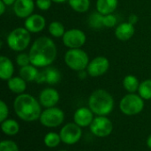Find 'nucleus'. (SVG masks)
<instances>
[{"instance_id":"21","label":"nucleus","mask_w":151,"mask_h":151,"mask_svg":"<svg viewBox=\"0 0 151 151\" xmlns=\"http://www.w3.org/2000/svg\"><path fill=\"white\" fill-rule=\"evenodd\" d=\"M1 130L7 136H15L20 130V126L18 121L12 119H7L1 122Z\"/></svg>"},{"instance_id":"25","label":"nucleus","mask_w":151,"mask_h":151,"mask_svg":"<svg viewBox=\"0 0 151 151\" xmlns=\"http://www.w3.org/2000/svg\"><path fill=\"white\" fill-rule=\"evenodd\" d=\"M68 4L73 11L82 13L89 9L90 0H68Z\"/></svg>"},{"instance_id":"39","label":"nucleus","mask_w":151,"mask_h":151,"mask_svg":"<svg viewBox=\"0 0 151 151\" xmlns=\"http://www.w3.org/2000/svg\"><path fill=\"white\" fill-rule=\"evenodd\" d=\"M58 151H69V150H60Z\"/></svg>"},{"instance_id":"16","label":"nucleus","mask_w":151,"mask_h":151,"mask_svg":"<svg viewBox=\"0 0 151 151\" xmlns=\"http://www.w3.org/2000/svg\"><path fill=\"white\" fill-rule=\"evenodd\" d=\"M25 28L30 33H39L42 31L46 26L45 18L40 14H31L25 20Z\"/></svg>"},{"instance_id":"24","label":"nucleus","mask_w":151,"mask_h":151,"mask_svg":"<svg viewBox=\"0 0 151 151\" xmlns=\"http://www.w3.org/2000/svg\"><path fill=\"white\" fill-rule=\"evenodd\" d=\"M62 142L59 133H56V132H49L44 135L43 138V143L47 148L50 149H55L58 146H59V144Z\"/></svg>"},{"instance_id":"29","label":"nucleus","mask_w":151,"mask_h":151,"mask_svg":"<svg viewBox=\"0 0 151 151\" xmlns=\"http://www.w3.org/2000/svg\"><path fill=\"white\" fill-rule=\"evenodd\" d=\"M0 151H19V149L14 141L3 140L0 142Z\"/></svg>"},{"instance_id":"11","label":"nucleus","mask_w":151,"mask_h":151,"mask_svg":"<svg viewBox=\"0 0 151 151\" xmlns=\"http://www.w3.org/2000/svg\"><path fill=\"white\" fill-rule=\"evenodd\" d=\"M109 67V60L104 56H99L96 57L91 61H89V64L87 67V73L90 77L96 78L106 73Z\"/></svg>"},{"instance_id":"27","label":"nucleus","mask_w":151,"mask_h":151,"mask_svg":"<svg viewBox=\"0 0 151 151\" xmlns=\"http://www.w3.org/2000/svg\"><path fill=\"white\" fill-rule=\"evenodd\" d=\"M138 95L143 100H151V79L145 80L140 83Z\"/></svg>"},{"instance_id":"34","label":"nucleus","mask_w":151,"mask_h":151,"mask_svg":"<svg viewBox=\"0 0 151 151\" xmlns=\"http://www.w3.org/2000/svg\"><path fill=\"white\" fill-rule=\"evenodd\" d=\"M138 20H139V18H138V16H137L136 14H134V13H132V14L128 17V22L131 23V24H133V25H135V24L138 22Z\"/></svg>"},{"instance_id":"33","label":"nucleus","mask_w":151,"mask_h":151,"mask_svg":"<svg viewBox=\"0 0 151 151\" xmlns=\"http://www.w3.org/2000/svg\"><path fill=\"white\" fill-rule=\"evenodd\" d=\"M51 0H35V4L41 11L49 10L51 6Z\"/></svg>"},{"instance_id":"38","label":"nucleus","mask_w":151,"mask_h":151,"mask_svg":"<svg viewBox=\"0 0 151 151\" xmlns=\"http://www.w3.org/2000/svg\"><path fill=\"white\" fill-rule=\"evenodd\" d=\"M51 1L54 2V3H57V4H62V3H65V2H66L68 0H51Z\"/></svg>"},{"instance_id":"5","label":"nucleus","mask_w":151,"mask_h":151,"mask_svg":"<svg viewBox=\"0 0 151 151\" xmlns=\"http://www.w3.org/2000/svg\"><path fill=\"white\" fill-rule=\"evenodd\" d=\"M31 41L30 32L25 27H17L10 32L6 38L9 48L14 51L25 50Z\"/></svg>"},{"instance_id":"30","label":"nucleus","mask_w":151,"mask_h":151,"mask_svg":"<svg viewBox=\"0 0 151 151\" xmlns=\"http://www.w3.org/2000/svg\"><path fill=\"white\" fill-rule=\"evenodd\" d=\"M16 63L19 66L23 67L26 65H28L31 64L30 62V58H29V54H26V53H19L17 58H16Z\"/></svg>"},{"instance_id":"17","label":"nucleus","mask_w":151,"mask_h":151,"mask_svg":"<svg viewBox=\"0 0 151 151\" xmlns=\"http://www.w3.org/2000/svg\"><path fill=\"white\" fill-rule=\"evenodd\" d=\"M135 29L134 25L127 22H123L119 24L115 29V35L119 41H127L133 37Z\"/></svg>"},{"instance_id":"4","label":"nucleus","mask_w":151,"mask_h":151,"mask_svg":"<svg viewBox=\"0 0 151 151\" xmlns=\"http://www.w3.org/2000/svg\"><path fill=\"white\" fill-rule=\"evenodd\" d=\"M144 101L138 94L128 93L120 100L119 110L126 116L138 115L144 109Z\"/></svg>"},{"instance_id":"19","label":"nucleus","mask_w":151,"mask_h":151,"mask_svg":"<svg viewBox=\"0 0 151 151\" xmlns=\"http://www.w3.org/2000/svg\"><path fill=\"white\" fill-rule=\"evenodd\" d=\"M7 86L11 92L16 95H20L27 89V81L20 76H13L7 81Z\"/></svg>"},{"instance_id":"32","label":"nucleus","mask_w":151,"mask_h":151,"mask_svg":"<svg viewBox=\"0 0 151 151\" xmlns=\"http://www.w3.org/2000/svg\"><path fill=\"white\" fill-rule=\"evenodd\" d=\"M9 116V107L3 100L0 101V122L7 119Z\"/></svg>"},{"instance_id":"18","label":"nucleus","mask_w":151,"mask_h":151,"mask_svg":"<svg viewBox=\"0 0 151 151\" xmlns=\"http://www.w3.org/2000/svg\"><path fill=\"white\" fill-rule=\"evenodd\" d=\"M14 66L10 58L5 56L0 57V78L3 81H8L13 77Z\"/></svg>"},{"instance_id":"20","label":"nucleus","mask_w":151,"mask_h":151,"mask_svg":"<svg viewBox=\"0 0 151 151\" xmlns=\"http://www.w3.org/2000/svg\"><path fill=\"white\" fill-rule=\"evenodd\" d=\"M119 4L118 0H96V11L101 14H111L117 9Z\"/></svg>"},{"instance_id":"6","label":"nucleus","mask_w":151,"mask_h":151,"mask_svg":"<svg viewBox=\"0 0 151 151\" xmlns=\"http://www.w3.org/2000/svg\"><path fill=\"white\" fill-rule=\"evenodd\" d=\"M65 62L70 69L80 72L87 69L89 59L88 54L81 48L69 49L65 55Z\"/></svg>"},{"instance_id":"13","label":"nucleus","mask_w":151,"mask_h":151,"mask_svg":"<svg viewBox=\"0 0 151 151\" xmlns=\"http://www.w3.org/2000/svg\"><path fill=\"white\" fill-rule=\"evenodd\" d=\"M96 115L89 109V107H80L73 113V122L81 128L89 127L92 124Z\"/></svg>"},{"instance_id":"31","label":"nucleus","mask_w":151,"mask_h":151,"mask_svg":"<svg viewBox=\"0 0 151 151\" xmlns=\"http://www.w3.org/2000/svg\"><path fill=\"white\" fill-rule=\"evenodd\" d=\"M117 17L114 14L104 15V27H113L117 24Z\"/></svg>"},{"instance_id":"10","label":"nucleus","mask_w":151,"mask_h":151,"mask_svg":"<svg viewBox=\"0 0 151 151\" xmlns=\"http://www.w3.org/2000/svg\"><path fill=\"white\" fill-rule=\"evenodd\" d=\"M85 33L78 28H73L65 31L62 37L63 43L69 49H79L86 42Z\"/></svg>"},{"instance_id":"7","label":"nucleus","mask_w":151,"mask_h":151,"mask_svg":"<svg viewBox=\"0 0 151 151\" xmlns=\"http://www.w3.org/2000/svg\"><path fill=\"white\" fill-rule=\"evenodd\" d=\"M65 121V112L60 108L55 106L42 110L39 122L47 128H57L63 125Z\"/></svg>"},{"instance_id":"9","label":"nucleus","mask_w":151,"mask_h":151,"mask_svg":"<svg viewBox=\"0 0 151 151\" xmlns=\"http://www.w3.org/2000/svg\"><path fill=\"white\" fill-rule=\"evenodd\" d=\"M59 135L62 143L65 145H74L80 142L82 137V129L74 122H69L65 124L60 131Z\"/></svg>"},{"instance_id":"26","label":"nucleus","mask_w":151,"mask_h":151,"mask_svg":"<svg viewBox=\"0 0 151 151\" xmlns=\"http://www.w3.org/2000/svg\"><path fill=\"white\" fill-rule=\"evenodd\" d=\"M88 26L94 29H100L104 27V14H101L97 11L90 14L88 17Z\"/></svg>"},{"instance_id":"8","label":"nucleus","mask_w":151,"mask_h":151,"mask_svg":"<svg viewBox=\"0 0 151 151\" xmlns=\"http://www.w3.org/2000/svg\"><path fill=\"white\" fill-rule=\"evenodd\" d=\"M113 123L107 116H96L89 127L91 134L98 138H106L113 132Z\"/></svg>"},{"instance_id":"14","label":"nucleus","mask_w":151,"mask_h":151,"mask_svg":"<svg viewBox=\"0 0 151 151\" xmlns=\"http://www.w3.org/2000/svg\"><path fill=\"white\" fill-rule=\"evenodd\" d=\"M61 81V73L60 72L54 67H45V69L42 72H39L38 76L36 78L35 82L41 83H47L50 85L58 84Z\"/></svg>"},{"instance_id":"15","label":"nucleus","mask_w":151,"mask_h":151,"mask_svg":"<svg viewBox=\"0 0 151 151\" xmlns=\"http://www.w3.org/2000/svg\"><path fill=\"white\" fill-rule=\"evenodd\" d=\"M34 9V0H16L13 4V12L15 15L21 19H27L33 14Z\"/></svg>"},{"instance_id":"3","label":"nucleus","mask_w":151,"mask_h":151,"mask_svg":"<svg viewBox=\"0 0 151 151\" xmlns=\"http://www.w3.org/2000/svg\"><path fill=\"white\" fill-rule=\"evenodd\" d=\"M88 106L96 116H108L114 109V99L108 91L99 88L90 94Z\"/></svg>"},{"instance_id":"2","label":"nucleus","mask_w":151,"mask_h":151,"mask_svg":"<svg viewBox=\"0 0 151 151\" xmlns=\"http://www.w3.org/2000/svg\"><path fill=\"white\" fill-rule=\"evenodd\" d=\"M39 101L29 94L18 95L13 101V110L16 116L25 122L39 120L42 111Z\"/></svg>"},{"instance_id":"35","label":"nucleus","mask_w":151,"mask_h":151,"mask_svg":"<svg viewBox=\"0 0 151 151\" xmlns=\"http://www.w3.org/2000/svg\"><path fill=\"white\" fill-rule=\"evenodd\" d=\"M6 6H7V5H6L2 0H0V14H1V15H3V14L4 13Z\"/></svg>"},{"instance_id":"1","label":"nucleus","mask_w":151,"mask_h":151,"mask_svg":"<svg viewBox=\"0 0 151 151\" xmlns=\"http://www.w3.org/2000/svg\"><path fill=\"white\" fill-rule=\"evenodd\" d=\"M57 53L55 42L50 37L41 36L33 42L28 54L33 65L45 68L55 61Z\"/></svg>"},{"instance_id":"28","label":"nucleus","mask_w":151,"mask_h":151,"mask_svg":"<svg viewBox=\"0 0 151 151\" xmlns=\"http://www.w3.org/2000/svg\"><path fill=\"white\" fill-rule=\"evenodd\" d=\"M48 30H49V33L53 37H57V38L63 37V35L65 33L64 25L59 21H52L49 25Z\"/></svg>"},{"instance_id":"12","label":"nucleus","mask_w":151,"mask_h":151,"mask_svg":"<svg viewBox=\"0 0 151 151\" xmlns=\"http://www.w3.org/2000/svg\"><path fill=\"white\" fill-rule=\"evenodd\" d=\"M60 100V95L58 91L53 88H46L42 89L38 97V101L42 108H51L57 106Z\"/></svg>"},{"instance_id":"36","label":"nucleus","mask_w":151,"mask_h":151,"mask_svg":"<svg viewBox=\"0 0 151 151\" xmlns=\"http://www.w3.org/2000/svg\"><path fill=\"white\" fill-rule=\"evenodd\" d=\"M6 5H12L14 4V3L16 2V0H2Z\"/></svg>"},{"instance_id":"37","label":"nucleus","mask_w":151,"mask_h":151,"mask_svg":"<svg viewBox=\"0 0 151 151\" xmlns=\"http://www.w3.org/2000/svg\"><path fill=\"white\" fill-rule=\"evenodd\" d=\"M146 145H147V147L151 150V134L150 135H149V137L147 138V141H146Z\"/></svg>"},{"instance_id":"23","label":"nucleus","mask_w":151,"mask_h":151,"mask_svg":"<svg viewBox=\"0 0 151 151\" xmlns=\"http://www.w3.org/2000/svg\"><path fill=\"white\" fill-rule=\"evenodd\" d=\"M139 86H140V81L137 79V77L134 75L128 74L125 76V78L123 79V87L125 90L127 91V93L138 92Z\"/></svg>"},{"instance_id":"22","label":"nucleus","mask_w":151,"mask_h":151,"mask_svg":"<svg viewBox=\"0 0 151 151\" xmlns=\"http://www.w3.org/2000/svg\"><path fill=\"white\" fill-rule=\"evenodd\" d=\"M39 71L37 70V67L33 65L32 64L20 67L19 71V76L24 79L27 82H32V81H35L36 78L38 76Z\"/></svg>"}]
</instances>
